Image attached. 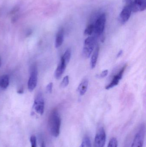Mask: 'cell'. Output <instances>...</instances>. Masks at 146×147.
<instances>
[{
	"mask_svg": "<svg viewBox=\"0 0 146 147\" xmlns=\"http://www.w3.org/2000/svg\"><path fill=\"white\" fill-rule=\"evenodd\" d=\"M37 69L35 65L32 66L30 72V78L27 83V87L30 92H32L36 88L37 84Z\"/></svg>",
	"mask_w": 146,
	"mask_h": 147,
	"instance_id": "6",
	"label": "cell"
},
{
	"mask_svg": "<svg viewBox=\"0 0 146 147\" xmlns=\"http://www.w3.org/2000/svg\"><path fill=\"white\" fill-rule=\"evenodd\" d=\"M64 38V31L63 28H61L57 32L56 36L55 41V47L56 48L60 47L63 44Z\"/></svg>",
	"mask_w": 146,
	"mask_h": 147,
	"instance_id": "12",
	"label": "cell"
},
{
	"mask_svg": "<svg viewBox=\"0 0 146 147\" xmlns=\"http://www.w3.org/2000/svg\"><path fill=\"white\" fill-rule=\"evenodd\" d=\"M88 81L87 79H85L83 80L81 83L80 84L78 87V91L81 96H83L85 95V93L87 90V88H88Z\"/></svg>",
	"mask_w": 146,
	"mask_h": 147,
	"instance_id": "14",
	"label": "cell"
},
{
	"mask_svg": "<svg viewBox=\"0 0 146 147\" xmlns=\"http://www.w3.org/2000/svg\"><path fill=\"white\" fill-rule=\"evenodd\" d=\"M61 117L57 110H53L51 113L49 119V128L51 136L57 137L59 136L61 129Z\"/></svg>",
	"mask_w": 146,
	"mask_h": 147,
	"instance_id": "1",
	"label": "cell"
},
{
	"mask_svg": "<svg viewBox=\"0 0 146 147\" xmlns=\"http://www.w3.org/2000/svg\"><path fill=\"white\" fill-rule=\"evenodd\" d=\"M31 147H37V140L35 136H32L30 138Z\"/></svg>",
	"mask_w": 146,
	"mask_h": 147,
	"instance_id": "21",
	"label": "cell"
},
{
	"mask_svg": "<svg viewBox=\"0 0 146 147\" xmlns=\"http://www.w3.org/2000/svg\"><path fill=\"white\" fill-rule=\"evenodd\" d=\"M67 65V64L65 63L64 59L61 57L60 63L55 71V76L56 78L59 79L61 77L66 69Z\"/></svg>",
	"mask_w": 146,
	"mask_h": 147,
	"instance_id": "11",
	"label": "cell"
},
{
	"mask_svg": "<svg viewBox=\"0 0 146 147\" xmlns=\"http://www.w3.org/2000/svg\"><path fill=\"white\" fill-rule=\"evenodd\" d=\"M33 108L36 112L40 115H43L44 111L45 103L42 94H39L34 100Z\"/></svg>",
	"mask_w": 146,
	"mask_h": 147,
	"instance_id": "8",
	"label": "cell"
},
{
	"mask_svg": "<svg viewBox=\"0 0 146 147\" xmlns=\"http://www.w3.org/2000/svg\"><path fill=\"white\" fill-rule=\"evenodd\" d=\"M145 134V126L143 123L141 125L138 132L135 136L130 147H143Z\"/></svg>",
	"mask_w": 146,
	"mask_h": 147,
	"instance_id": "4",
	"label": "cell"
},
{
	"mask_svg": "<svg viewBox=\"0 0 146 147\" xmlns=\"http://www.w3.org/2000/svg\"><path fill=\"white\" fill-rule=\"evenodd\" d=\"M94 32V25L91 24L88 25V26L85 29L84 34L85 35L91 36Z\"/></svg>",
	"mask_w": 146,
	"mask_h": 147,
	"instance_id": "18",
	"label": "cell"
},
{
	"mask_svg": "<svg viewBox=\"0 0 146 147\" xmlns=\"http://www.w3.org/2000/svg\"><path fill=\"white\" fill-rule=\"evenodd\" d=\"M19 94H22L23 93V90L22 89H20L17 91Z\"/></svg>",
	"mask_w": 146,
	"mask_h": 147,
	"instance_id": "25",
	"label": "cell"
},
{
	"mask_svg": "<svg viewBox=\"0 0 146 147\" xmlns=\"http://www.w3.org/2000/svg\"><path fill=\"white\" fill-rule=\"evenodd\" d=\"M79 147H91V140L88 136L84 137Z\"/></svg>",
	"mask_w": 146,
	"mask_h": 147,
	"instance_id": "16",
	"label": "cell"
},
{
	"mask_svg": "<svg viewBox=\"0 0 146 147\" xmlns=\"http://www.w3.org/2000/svg\"><path fill=\"white\" fill-rule=\"evenodd\" d=\"M118 146V141L117 139L115 137H113L109 141L108 147H117Z\"/></svg>",
	"mask_w": 146,
	"mask_h": 147,
	"instance_id": "19",
	"label": "cell"
},
{
	"mask_svg": "<svg viewBox=\"0 0 146 147\" xmlns=\"http://www.w3.org/2000/svg\"><path fill=\"white\" fill-rule=\"evenodd\" d=\"M125 2L132 12H141L146 9V0H125Z\"/></svg>",
	"mask_w": 146,
	"mask_h": 147,
	"instance_id": "5",
	"label": "cell"
},
{
	"mask_svg": "<svg viewBox=\"0 0 146 147\" xmlns=\"http://www.w3.org/2000/svg\"><path fill=\"white\" fill-rule=\"evenodd\" d=\"M132 13V10L128 6L124 7L119 16V21L121 24H125L129 20Z\"/></svg>",
	"mask_w": 146,
	"mask_h": 147,
	"instance_id": "10",
	"label": "cell"
},
{
	"mask_svg": "<svg viewBox=\"0 0 146 147\" xmlns=\"http://www.w3.org/2000/svg\"><path fill=\"white\" fill-rule=\"evenodd\" d=\"M41 147H45L44 142H43V143H42V145H41Z\"/></svg>",
	"mask_w": 146,
	"mask_h": 147,
	"instance_id": "26",
	"label": "cell"
},
{
	"mask_svg": "<svg viewBox=\"0 0 146 147\" xmlns=\"http://www.w3.org/2000/svg\"><path fill=\"white\" fill-rule=\"evenodd\" d=\"M1 64H2L1 58V57H0V68H1Z\"/></svg>",
	"mask_w": 146,
	"mask_h": 147,
	"instance_id": "27",
	"label": "cell"
},
{
	"mask_svg": "<svg viewBox=\"0 0 146 147\" xmlns=\"http://www.w3.org/2000/svg\"><path fill=\"white\" fill-rule=\"evenodd\" d=\"M52 88H53V83H50L48 84L46 87V91L47 93H51L52 91Z\"/></svg>",
	"mask_w": 146,
	"mask_h": 147,
	"instance_id": "22",
	"label": "cell"
},
{
	"mask_svg": "<svg viewBox=\"0 0 146 147\" xmlns=\"http://www.w3.org/2000/svg\"><path fill=\"white\" fill-rule=\"evenodd\" d=\"M106 140V135L105 130L103 127H101L98 130L96 134L94 139V147H104Z\"/></svg>",
	"mask_w": 146,
	"mask_h": 147,
	"instance_id": "7",
	"label": "cell"
},
{
	"mask_svg": "<svg viewBox=\"0 0 146 147\" xmlns=\"http://www.w3.org/2000/svg\"><path fill=\"white\" fill-rule=\"evenodd\" d=\"M106 17L105 14H101L97 18L94 25V32L96 37H99L101 41L103 42L104 37V31L106 23Z\"/></svg>",
	"mask_w": 146,
	"mask_h": 147,
	"instance_id": "2",
	"label": "cell"
},
{
	"mask_svg": "<svg viewBox=\"0 0 146 147\" xmlns=\"http://www.w3.org/2000/svg\"><path fill=\"white\" fill-rule=\"evenodd\" d=\"M69 84V77L68 75L65 76L63 79L61 84V86L62 88H65Z\"/></svg>",
	"mask_w": 146,
	"mask_h": 147,
	"instance_id": "20",
	"label": "cell"
},
{
	"mask_svg": "<svg viewBox=\"0 0 146 147\" xmlns=\"http://www.w3.org/2000/svg\"><path fill=\"white\" fill-rule=\"evenodd\" d=\"M99 52V46H97V47H96L95 50L93 51L92 56H91V58L90 66H91V69H93L95 68L96 65H97Z\"/></svg>",
	"mask_w": 146,
	"mask_h": 147,
	"instance_id": "13",
	"label": "cell"
},
{
	"mask_svg": "<svg viewBox=\"0 0 146 147\" xmlns=\"http://www.w3.org/2000/svg\"><path fill=\"white\" fill-rule=\"evenodd\" d=\"M126 67H127V65L123 66L121 69L120 71L117 73V74L114 76L113 79L111 80V83L105 86L106 90H110L115 86H116L119 84L120 80L122 78L123 76V73L126 69Z\"/></svg>",
	"mask_w": 146,
	"mask_h": 147,
	"instance_id": "9",
	"label": "cell"
},
{
	"mask_svg": "<svg viewBox=\"0 0 146 147\" xmlns=\"http://www.w3.org/2000/svg\"><path fill=\"white\" fill-rule=\"evenodd\" d=\"M123 52V51L122 50H121V51H120L118 52V53H117V58L119 57H121V56Z\"/></svg>",
	"mask_w": 146,
	"mask_h": 147,
	"instance_id": "24",
	"label": "cell"
},
{
	"mask_svg": "<svg viewBox=\"0 0 146 147\" xmlns=\"http://www.w3.org/2000/svg\"><path fill=\"white\" fill-rule=\"evenodd\" d=\"M96 42V37L90 36L85 40L82 50V55L84 58L88 59L91 57L94 50Z\"/></svg>",
	"mask_w": 146,
	"mask_h": 147,
	"instance_id": "3",
	"label": "cell"
},
{
	"mask_svg": "<svg viewBox=\"0 0 146 147\" xmlns=\"http://www.w3.org/2000/svg\"><path fill=\"white\" fill-rule=\"evenodd\" d=\"M71 51H70V49H67L64 53V54H63V56L62 57L67 64L69 63L70 58H71Z\"/></svg>",
	"mask_w": 146,
	"mask_h": 147,
	"instance_id": "17",
	"label": "cell"
},
{
	"mask_svg": "<svg viewBox=\"0 0 146 147\" xmlns=\"http://www.w3.org/2000/svg\"><path fill=\"white\" fill-rule=\"evenodd\" d=\"M9 84V78L8 75H2L0 77V88L6 89L7 88Z\"/></svg>",
	"mask_w": 146,
	"mask_h": 147,
	"instance_id": "15",
	"label": "cell"
},
{
	"mask_svg": "<svg viewBox=\"0 0 146 147\" xmlns=\"http://www.w3.org/2000/svg\"><path fill=\"white\" fill-rule=\"evenodd\" d=\"M108 73H109V71L108 70H105L102 71V73L100 74L99 75H98L97 77L99 78H103L106 77L108 75Z\"/></svg>",
	"mask_w": 146,
	"mask_h": 147,
	"instance_id": "23",
	"label": "cell"
}]
</instances>
